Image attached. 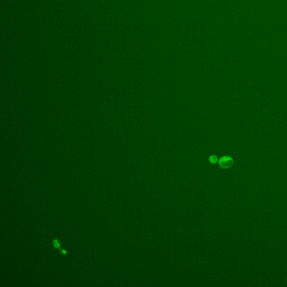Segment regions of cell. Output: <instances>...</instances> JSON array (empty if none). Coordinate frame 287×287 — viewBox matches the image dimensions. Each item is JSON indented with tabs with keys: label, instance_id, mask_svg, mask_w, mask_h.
<instances>
[{
	"label": "cell",
	"instance_id": "cell-1",
	"mask_svg": "<svg viewBox=\"0 0 287 287\" xmlns=\"http://www.w3.org/2000/svg\"><path fill=\"white\" fill-rule=\"evenodd\" d=\"M233 164V159L229 156H224L219 160V165L223 168H230L232 166Z\"/></svg>",
	"mask_w": 287,
	"mask_h": 287
},
{
	"label": "cell",
	"instance_id": "cell-2",
	"mask_svg": "<svg viewBox=\"0 0 287 287\" xmlns=\"http://www.w3.org/2000/svg\"><path fill=\"white\" fill-rule=\"evenodd\" d=\"M53 246L56 249H59L60 247V245L57 239H55L53 241Z\"/></svg>",
	"mask_w": 287,
	"mask_h": 287
},
{
	"label": "cell",
	"instance_id": "cell-3",
	"mask_svg": "<svg viewBox=\"0 0 287 287\" xmlns=\"http://www.w3.org/2000/svg\"><path fill=\"white\" fill-rule=\"evenodd\" d=\"M210 161L211 163H215L217 162V158L216 156H212L210 158Z\"/></svg>",
	"mask_w": 287,
	"mask_h": 287
},
{
	"label": "cell",
	"instance_id": "cell-4",
	"mask_svg": "<svg viewBox=\"0 0 287 287\" xmlns=\"http://www.w3.org/2000/svg\"><path fill=\"white\" fill-rule=\"evenodd\" d=\"M62 253L64 254H66V252L65 250H62Z\"/></svg>",
	"mask_w": 287,
	"mask_h": 287
}]
</instances>
